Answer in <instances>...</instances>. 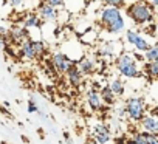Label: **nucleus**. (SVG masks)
<instances>
[{"label": "nucleus", "instance_id": "obj_30", "mask_svg": "<svg viewBox=\"0 0 158 144\" xmlns=\"http://www.w3.org/2000/svg\"><path fill=\"white\" fill-rule=\"evenodd\" d=\"M2 48H5V42H3L2 37H0V50H2Z\"/></svg>", "mask_w": 158, "mask_h": 144}, {"label": "nucleus", "instance_id": "obj_32", "mask_svg": "<svg viewBox=\"0 0 158 144\" xmlns=\"http://www.w3.org/2000/svg\"><path fill=\"white\" fill-rule=\"evenodd\" d=\"M87 144H98V142H96V141H95V139H93V138H92V139H90V141H89V142H87Z\"/></svg>", "mask_w": 158, "mask_h": 144}, {"label": "nucleus", "instance_id": "obj_16", "mask_svg": "<svg viewBox=\"0 0 158 144\" xmlns=\"http://www.w3.org/2000/svg\"><path fill=\"white\" fill-rule=\"evenodd\" d=\"M99 93H101L102 101H104V104H106L107 107H110V105L115 104V101H116V95L112 92V88L109 87V84H107V85H102V88L99 90Z\"/></svg>", "mask_w": 158, "mask_h": 144}, {"label": "nucleus", "instance_id": "obj_33", "mask_svg": "<svg viewBox=\"0 0 158 144\" xmlns=\"http://www.w3.org/2000/svg\"><path fill=\"white\" fill-rule=\"evenodd\" d=\"M156 37H158V22H156Z\"/></svg>", "mask_w": 158, "mask_h": 144}, {"label": "nucleus", "instance_id": "obj_22", "mask_svg": "<svg viewBox=\"0 0 158 144\" xmlns=\"http://www.w3.org/2000/svg\"><path fill=\"white\" fill-rule=\"evenodd\" d=\"M33 48H34V53H36L37 57H40L47 51V45H45L44 40H33Z\"/></svg>", "mask_w": 158, "mask_h": 144}, {"label": "nucleus", "instance_id": "obj_13", "mask_svg": "<svg viewBox=\"0 0 158 144\" xmlns=\"http://www.w3.org/2000/svg\"><path fill=\"white\" fill-rule=\"evenodd\" d=\"M65 75H67V81H68V84H70L71 87L77 88L79 85L82 84L84 75H82L79 70H77V67H76V65H71V67L68 68V71H67Z\"/></svg>", "mask_w": 158, "mask_h": 144}, {"label": "nucleus", "instance_id": "obj_23", "mask_svg": "<svg viewBox=\"0 0 158 144\" xmlns=\"http://www.w3.org/2000/svg\"><path fill=\"white\" fill-rule=\"evenodd\" d=\"M101 2L106 6H116V8H121L126 5V0H101Z\"/></svg>", "mask_w": 158, "mask_h": 144}, {"label": "nucleus", "instance_id": "obj_26", "mask_svg": "<svg viewBox=\"0 0 158 144\" xmlns=\"http://www.w3.org/2000/svg\"><path fill=\"white\" fill-rule=\"evenodd\" d=\"M5 2H6L11 8H20V6L25 3V0H5Z\"/></svg>", "mask_w": 158, "mask_h": 144}, {"label": "nucleus", "instance_id": "obj_31", "mask_svg": "<svg viewBox=\"0 0 158 144\" xmlns=\"http://www.w3.org/2000/svg\"><path fill=\"white\" fill-rule=\"evenodd\" d=\"M126 144H138V142H135V141L130 138V139H127V141H126Z\"/></svg>", "mask_w": 158, "mask_h": 144}, {"label": "nucleus", "instance_id": "obj_5", "mask_svg": "<svg viewBox=\"0 0 158 144\" xmlns=\"http://www.w3.org/2000/svg\"><path fill=\"white\" fill-rule=\"evenodd\" d=\"M126 42L129 45H132L135 48V51H139V53H146L149 50V47H150V43L147 42V39L143 37L135 30H126Z\"/></svg>", "mask_w": 158, "mask_h": 144}, {"label": "nucleus", "instance_id": "obj_15", "mask_svg": "<svg viewBox=\"0 0 158 144\" xmlns=\"http://www.w3.org/2000/svg\"><path fill=\"white\" fill-rule=\"evenodd\" d=\"M19 56L22 59H27V60H33L36 59V53H34V48H33V40L31 39H27L20 47H19Z\"/></svg>", "mask_w": 158, "mask_h": 144}, {"label": "nucleus", "instance_id": "obj_11", "mask_svg": "<svg viewBox=\"0 0 158 144\" xmlns=\"http://www.w3.org/2000/svg\"><path fill=\"white\" fill-rule=\"evenodd\" d=\"M139 127H141L143 132L158 135V115H155V113L146 115V116L139 121Z\"/></svg>", "mask_w": 158, "mask_h": 144}, {"label": "nucleus", "instance_id": "obj_14", "mask_svg": "<svg viewBox=\"0 0 158 144\" xmlns=\"http://www.w3.org/2000/svg\"><path fill=\"white\" fill-rule=\"evenodd\" d=\"M28 37V33H27V28L25 27H14L11 31H10V40L11 43H19L22 45Z\"/></svg>", "mask_w": 158, "mask_h": 144}, {"label": "nucleus", "instance_id": "obj_34", "mask_svg": "<svg viewBox=\"0 0 158 144\" xmlns=\"http://www.w3.org/2000/svg\"><path fill=\"white\" fill-rule=\"evenodd\" d=\"M156 45H158V40H156Z\"/></svg>", "mask_w": 158, "mask_h": 144}, {"label": "nucleus", "instance_id": "obj_1", "mask_svg": "<svg viewBox=\"0 0 158 144\" xmlns=\"http://www.w3.org/2000/svg\"><path fill=\"white\" fill-rule=\"evenodd\" d=\"M99 20L109 34L118 36L126 30V19L123 16L121 8L104 5V8L99 11Z\"/></svg>", "mask_w": 158, "mask_h": 144}, {"label": "nucleus", "instance_id": "obj_9", "mask_svg": "<svg viewBox=\"0 0 158 144\" xmlns=\"http://www.w3.org/2000/svg\"><path fill=\"white\" fill-rule=\"evenodd\" d=\"M76 67H77V70L81 71L84 76H89V75H93L95 71H96L98 60L93 59V57H90V56H82L81 59L76 62Z\"/></svg>", "mask_w": 158, "mask_h": 144}, {"label": "nucleus", "instance_id": "obj_8", "mask_svg": "<svg viewBox=\"0 0 158 144\" xmlns=\"http://www.w3.org/2000/svg\"><path fill=\"white\" fill-rule=\"evenodd\" d=\"M119 50H121V43L119 42H115V40H110V42L102 43L98 48V54L101 57H106V59H116L121 54Z\"/></svg>", "mask_w": 158, "mask_h": 144}, {"label": "nucleus", "instance_id": "obj_24", "mask_svg": "<svg viewBox=\"0 0 158 144\" xmlns=\"http://www.w3.org/2000/svg\"><path fill=\"white\" fill-rule=\"evenodd\" d=\"M27 109H28L30 113H39V112H40L39 107H37V104H36V101H34L33 98L28 99V105H27Z\"/></svg>", "mask_w": 158, "mask_h": 144}, {"label": "nucleus", "instance_id": "obj_29", "mask_svg": "<svg viewBox=\"0 0 158 144\" xmlns=\"http://www.w3.org/2000/svg\"><path fill=\"white\" fill-rule=\"evenodd\" d=\"M149 5H152L153 8H158V0H146Z\"/></svg>", "mask_w": 158, "mask_h": 144}, {"label": "nucleus", "instance_id": "obj_18", "mask_svg": "<svg viewBox=\"0 0 158 144\" xmlns=\"http://www.w3.org/2000/svg\"><path fill=\"white\" fill-rule=\"evenodd\" d=\"M40 23H42V20H40L39 14H28V16H25L22 27H25L27 30H30V28H40Z\"/></svg>", "mask_w": 158, "mask_h": 144}, {"label": "nucleus", "instance_id": "obj_19", "mask_svg": "<svg viewBox=\"0 0 158 144\" xmlns=\"http://www.w3.org/2000/svg\"><path fill=\"white\" fill-rule=\"evenodd\" d=\"M144 73L150 79H158V60L153 62H146L144 65Z\"/></svg>", "mask_w": 158, "mask_h": 144}, {"label": "nucleus", "instance_id": "obj_25", "mask_svg": "<svg viewBox=\"0 0 158 144\" xmlns=\"http://www.w3.org/2000/svg\"><path fill=\"white\" fill-rule=\"evenodd\" d=\"M44 2L51 5V6H54V8H60V6L65 5V0H44Z\"/></svg>", "mask_w": 158, "mask_h": 144}, {"label": "nucleus", "instance_id": "obj_35", "mask_svg": "<svg viewBox=\"0 0 158 144\" xmlns=\"http://www.w3.org/2000/svg\"><path fill=\"white\" fill-rule=\"evenodd\" d=\"M155 115H158V112H156V113H155Z\"/></svg>", "mask_w": 158, "mask_h": 144}, {"label": "nucleus", "instance_id": "obj_7", "mask_svg": "<svg viewBox=\"0 0 158 144\" xmlns=\"http://www.w3.org/2000/svg\"><path fill=\"white\" fill-rule=\"evenodd\" d=\"M92 138L98 142V144H109L112 141V132L110 127L102 124V122H96L93 125V132H92Z\"/></svg>", "mask_w": 158, "mask_h": 144}, {"label": "nucleus", "instance_id": "obj_12", "mask_svg": "<svg viewBox=\"0 0 158 144\" xmlns=\"http://www.w3.org/2000/svg\"><path fill=\"white\" fill-rule=\"evenodd\" d=\"M37 14H39L42 22H54V20H57V10L54 6L45 3L44 0H42V3L37 8Z\"/></svg>", "mask_w": 158, "mask_h": 144}, {"label": "nucleus", "instance_id": "obj_10", "mask_svg": "<svg viewBox=\"0 0 158 144\" xmlns=\"http://www.w3.org/2000/svg\"><path fill=\"white\" fill-rule=\"evenodd\" d=\"M85 101L89 104V107L93 110V112H98V110H102L104 109V101H102V96L99 93V90L96 88H92L85 93Z\"/></svg>", "mask_w": 158, "mask_h": 144}, {"label": "nucleus", "instance_id": "obj_21", "mask_svg": "<svg viewBox=\"0 0 158 144\" xmlns=\"http://www.w3.org/2000/svg\"><path fill=\"white\" fill-rule=\"evenodd\" d=\"M144 59L146 62H153V60H158V45H150L149 50L144 53Z\"/></svg>", "mask_w": 158, "mask_h": 144}, {"label": "nucleus", "instance_id": "obj_20", "mask_svg": "<svg viewBox=\"0 0 158 144\" xmlns=\"http://www.w3.org/2000/svg\"><path fill=\"white\" fill-rule=\"evenodd\" d=\"M96 37H98V33L95 31V28H90V30H87L85 33H82V37H81V40H82L84 43L93 45V43L96 42Z\"/></svg>", "mask_w": 158, "mask_h": 144}, {"label": "nucleus", "instance_id": "obj_3", "mask_svg": "<svg viewBox=\"0 0 158 144\" xmlns=\"http://www.w3.org/2000/svg\"><path fill=\"white\" fill-rule=\"evenodd\" d=\"M127 16L130 17V20L136 25H146V23H152L153 22V6L149 5L147 2H143V0H138V2H133L127 6L126 10Z\"/></svg>", "mask_w": 158, "mask_h": 144}, {"label": "nucleus", "instance_id": "obj_6", "mask_svg": "<svg viewBox=\"0 0 158 144\" xmlns=\"http://www.w3.org/2000/svg\"><path fill=\"white\" fill-rule=\"evenodd\" d=\"M50 62H51V65H53V68H54L56 73H60V75H65L67 71H68V68L73 65L71 59H70L64 51H56V53H53Z\"/></svg>", "mask_w": 158, "mask_h": 144}, {"label": "nucleus", "instance_id": "obj_4", "mask_svg": "<svg viewBox=\"0 0 158 144\" xmlns=\"http://www.w3.org/2000/svg\"><path fill=\"white\" fill-rule=\"evenodd\" d=\"M124 109L127 113L129 121L139 122L146 116V102L141 96H130L124 102Z\"/></svg>", "mask_w": 158, "mask_h": 144}, {"label": "nucleus", "instance_id": "obj_27", "mask_svg": "<svg viewBox=\"0 0 158 144\" xmlns=\"http://www.w3.org/2000/svg\"><path fill=\"white\" fill-rule=\"evenodd\" d=\"M146 138H147V144H158V135L146 132Z\"/></svg>", "mask_w": 158, "mask_h": 144}, {"label": "nucleus", "instance_id": "obj_17", "mask_svg": "<svg viewBox=\"0 0 158 144\" xmlns=\"http://www.w3.org/2000/svg\"><path fill=\"white\" fill-rule=\"evenodd\" d=\"M109 87L116 96H123L126 93V84L121 78H113L112 81H109Z\"/></svg>", "mask_w": 158, "mask_h": 144}, {"label": "nucleus", "instance_id": "obj_28", "mask_svg": "<svg viewBox=\"0 0 158 144\" xmlns=\"http://www.w3.org/2000/svg\"><path fill=\"white\" fill-rule=\"evenodd\" d=\"M10 33H8V30L6 28H3V27H0V37H3V36H8Z\"/></svg>", "mask_w": 158, "mask_h": 144}, {"label": "nucleus", "instance_id": "obj_2", "mask_svg": "<svg viewBox=\"0 0 158 144\" xmlns=\"http://www.w3.org/2000/svg\"><path fill=\"white\" fill-rule=\"evenodd\" d=\"M115 68L121 78H127V79H136L143 75L138 67V60L130 53H121L115 59Z\"/></svg>", "mask_w": 158, "mask_h": 144}]
</instances>
